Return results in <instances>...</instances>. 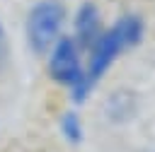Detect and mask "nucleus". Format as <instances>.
<instances>
[{
    "mask_svg": "<svg viewBox=\"0 0 155 152\" xmlns=\"http://www.w3.org/2000/svg\"><path fill=\"white\" fill-rule=\"evenodd\" d=\"M140 36H143V22H140L136 14H126V17H121L116 24H111L109 29H102L99 39H97L94 46L87 51V53H90V65H87V70H85V75H82V82L73 89V92H75V99H78V101L85 99L87 92L92 89V84H94V82L104 75V70L114 63V58H116L121 51L136 46V43L140 41Z\"/></svg>",
    "mask_w": 155,
    "mask_h": 152,
    "instance_id": "nucleus-1",
    "label": "nucleus"
},
{
    "mask_svg": "<svg viewBox=\"0 0 155 152\" xmlns=\"http://www.w3.org/2000/svg\"><path fill=\"white\" fill-rule=\"evenodd\" d=\"M65 7L58 0H39L27 14V43L36 55H46L63 36Z\"/></svg>",
    "mask_w": 155,
    "mask_h": 152,
    "instance_id": "nucleus-2",
    "label": "nucleus"
},
{
    "mask_svg": "<svg viewBox=\"0 0 155 152\" xmlns=\"http://www.w3.org/2000/svg\"><path fill=\"white\" fill-rule=\"evenodd\" d=\"M80 55H82V51L73 41V36H61L53 43V48L48 51V75H51V80L75 89L82 82V75H85Z\"/></svg>",
    "mask_w": 155,
    "mask_h": 152,
    "instance_id": "nucleus-3",
    "label": "nucleus"
},
{
    "mask_svg": "<svg viewBox=\"0 0 155 152\" xmlns=\"http://www.w3.org/2000/svg\"><path fill=\"white\" fill-rule=\"evenodd\" d=\"M102 34V22H99V12L92 2L80 5L78 14H75V36L73 41L78 43L80 51H90L94 46V41Z\"/></svg>",
    "mask_w": 155,
    "mask_h": 152,
    "instance_id": "nucleus-4",
    "label": "nucleus"
},
{
    "mask_svg": "<svg viewBox=\"0 0 155 152\" xmlns=\"http://www.w3.org/2000/svg\"><path fill=\"white\" fill-rule=\"evenodd\" d=\"M58 125H61V133H63L70 142H80V140H82V121H80L73 111L63 113L61 121H58Z\"/></svg>",
    "mask_w": 155,
    "mask_h": 152,
    "instance_id": "nucleus-5",
    "label": "nucleus"
},
{
    "mask_svg": "<svg viewBox=\"0 0 155 152\" xmlns=\"http://www.w3.org/2000/svg\"><path fill=\"white\" fill-rule=\"evenodd\" d=\"M0 63H2V48H0Z\"/></svg>",
    "mask_w": 155,
    "mask_h": 152,
    "instance_id": "nucleus-6",
    "label": "nucleus"
},
{
    "mask_svg": "<svg viewBox=\"0 0 155 152\" xmlns=\"http://www.w3.org/2000/svg\"><path fill=\"white\" fill-rule=\"evenodd\" d=\"M0 36H2V24H0Z\"/></svg>",
    "mask_w": 155,
    "mask_h": 152,
    "instance_id": "nucleus-7",
    "label": "nucleus"
}]
</instances>
